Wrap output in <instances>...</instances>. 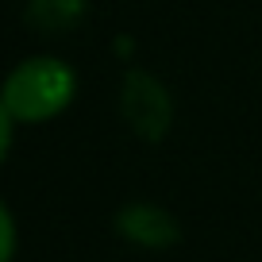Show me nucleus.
<instances>
[{
	"label": "nucleus",
	"mask_w": 262,
	"mask_h": 262,
	"mask_svg": "<svg viewBox=\"0 0 262 262\" xmlns=\"http://www.w3.org/2000/svg\"><path fill=\"white\" fill-rule=\"evenodd\" d=\"M77 93V74L62 58H27L4 77L0 100L8 108V116L16 123H47L58 112H66V104Z\"/></svg>",
	"instance_id": "f257e3e1"
},
{
	"label": "nucleus",
	"mask_w": 262,
	"mask_h": 262,
	"mask_svg": "<svg viewBox=\"0 0 262 262\" xmlns=\"http://www.w3.org/2000/svg\"><path fill=\"white\" fill-rule=\"evenodd\" d=\"M123 116L143 139H162V131L170 127V97L150 74H127L123 85Z\"/></svg>",
	"instance_id": "f03ea898"
},
{
	"label": "nucleus",
	"mask_w": 262,
	"mask_h": 262,
	"mask_svg": "<svg viewBox=\"0 0 262 262\" xmlns=\"http://www.w3.org/2000/svg\"><path fill=\"white\" fill-rule=\"evenodd\" d=\"M116 224H120V231L127 239H135V243H143V247H170L173 239H178V224L155 205L123 208V212L116 216Z\"/></svg>",
	"instance_id": "7ed1b4c3"
},
{
	"label": "nucleus",
	"mask_w": 262,
	"mask_h": 262,
	"mask_svg": "<svg viewBox=\"0 0 262 262\" xmlns=\"http://www.w3.org/2000/svg\"><path fill=\"white\" fill-rule=\"evenodd\" d=\"M16 254V224H12V212L0 201V262H12Z\"/></svg>",
	"instance_id": "20e7f679"
},
{
	"label": "nucleus",
	"mask_w": 262,
	"mask_h": 262,
	"mask_svg": "<svg viewBox=\"0 0 262 262\" xmlns=\"http://www.w3.org/2000/svg\"><path fill=\"white\" fill-rule=\"evenodd\" d=\"M12 116H8V108H4V100H0V162H4V155H8V147H12Z\"/></svg>",
	"instance_id": "39448f33"
}]
</instances>
